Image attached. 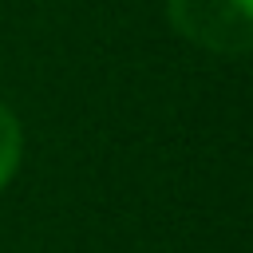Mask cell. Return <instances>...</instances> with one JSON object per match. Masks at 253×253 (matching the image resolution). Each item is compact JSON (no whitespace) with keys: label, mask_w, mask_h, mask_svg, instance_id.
I'll list each match as a JSON object with an SVG mask.
<instances>
[{"label":"cell","mask_w":253,"mask_h":253,"mask_svg":"<svg viewBox=\"0 0 253 253\" xmlns=\"http://www.w3.org/2000/svg\"><path fill=\"white\" fill-rule=\"evenodd\" d=\"M170 28L210 51V55H245L253 47V0H166Z\"/></svg>","instance_id":"obj_1"},{"label":"cell","mask_w":253,"mask_h":253,"mask_svg":"<svg viewBox=\"0 0 253 253\" xmlns=\"http://www.w3.org/2000/svg\"><path fill=\"white\" fill-rule=\"evenodd\" d=\"M24 162V123L8 103H0V194L12 186Z\"/></svg>","instance_id":"obj_2"}]
</instances>
